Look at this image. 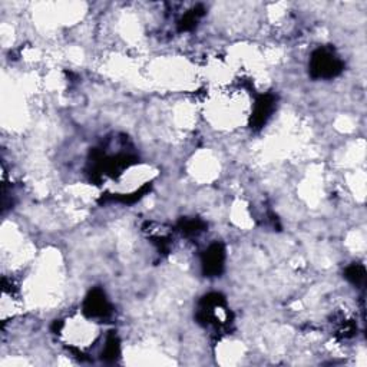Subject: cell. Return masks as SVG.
<instances>
[{"instance_id": "3957f363", "label": "cell", "mask_w": 367, "mask_h": 367, "mask_svg": "<svg viewBox=\"0 0 367 367\" xmlns=\"http://www.w3.org/2000/svg\"><path fill=\"white\" fill-rule=\"evenodd\" d=\"M82 313L86 319L103 322L108 320L112 316L114 307L109 303L105 291L99 287H95L85 297Z\"/></svg>"}, {"instance_id": "7a4b0ae2", "label": "cell", "mask_w": 367, "mask_h": 367, "mask_svg": "<svg viewBox=\"0 0 367 367\" xmlns=\"http://www.w3.org/2000/svg\"><path fill=\"white\" fill-rule=\"evenodd\" d=\"M344 69V62L331 46H320L311 54L308 62V74L313 79H333Z\"/></svg>"}, {"instance_id": "52a82bcc", "label": "cell", "mask_w": 367, "mask_h": 367, "mask_svg": "<svg viewBox=\"0 0 367 367\" xmlns=\"http://www.w3.org/2000/svg\"><path fill=\"white\" fill-rule=\"evenodd\" d=\"M119 356H120V342L118 336L115 335V331H111V335L107 337V340H105V346L102 350V360L108 361V363H114L118 360Z\"/></svg>"}, {"instance_id": "9c48e42d", "label": "cell", "mask_w": 367, "mask_h": 367, "mask_svg": "<svg viewBox=\"0 0 367 367\" xmlns=\"http://www.w3.org/2000/svg\"><path fill=\"white\" fill-rule=\"evenodd\" d=\"M151 191V185L149 184H145L144 187H141L139 189L134 191L132 194H122V196H109L107 198H102L103 202H120V204H134L136 201L141 200L143 197H145L147 192Z\"/></svg>"}, {"instance_id": "ba28073f", "label": "cell", "mask_w": 367, "mask_h": 367, "mask_svg": "<svg viewBox=\"0 0 367 367\" xmlns=\"http://www.w3.org/2000/svg\"><path fill=\"white\" fill-rule=\"evenodd\" d=\"M207 224L200 218H182L178 222V230L185 237H197L205 231Z\"/></svg>"}, {"instance_id": "30bf717a", "label": "cell", "mask_w": 367, "mask_h": 367, "mask_svg": "<svg viewBox=\"0 0 367 367\" xmlns=\"http://www.w3.org/2000/svg\"><path fill=\"white\" fill-rule=\"evenodd\" d=\"M344 278L356 287H363L366 283V269L361 264L353 263L344 270Z\"/></svg>"}, {"instance_id": "6da1fadb", "label": "cell", "mask_w": 367, "mask_h": 367, "mask_svg": "<svg viewBox=\"0 0 367 367\" xmlns=\"http://www.w3.org/2000/svg\"><path fill=\"white\" fill-rule=\"evenodd\" d=\"M196 319L202 327L213 328L216 333H229L233 326V313L225 297L220 293H209L202 297L197 306Z\"/></svg>"}, {"instance_id": "8992f818", "label": "cell", "mask_w": 367, "mask_h": 367, "mask_svg": "<svg viewBox=\"0 0 367 367\" xmlns=\"http://www.w3.org/2000/svg\"><path fill=\"white\" fill-rule=\"evenodd\" d=\"M205 14V8L202 5H197L192 9H189L187 13L181 16V19L177 23L178 32H189L194 30L198 25V22L202 19V16Z\"/></svg>"}, {"instance_id": "277c9868", "label": "cell", "mask_w": 367, "mask_h": 367, "mask_svg": "<svg viewBox=\"0 0 367 367\" xmlns=\"http://www.w3.org/2000/svg\"><path fill=\"white\" fill-rule=\"evenodd\" d=\"M227 251L222 242H213L201 255V269L205 277H220L225 269Z\"/></svg>"}, {"instance_id": "5b68a950", "label": "cell", "mask_w": 367, "mask_h": 367, "mask_svg": "<svg viewBox=\"0 0 367 367\" xmlns=\"http://www.w3.org/2000/svg\"><path fill=\"white\" fill-rule=\"evenodd\" d=\"M277 107V96L273 94L258 95L253 103V111L250 115V128L253 131L263 129L264 125L273 116Z\"/></svg>"}]
</instances>
